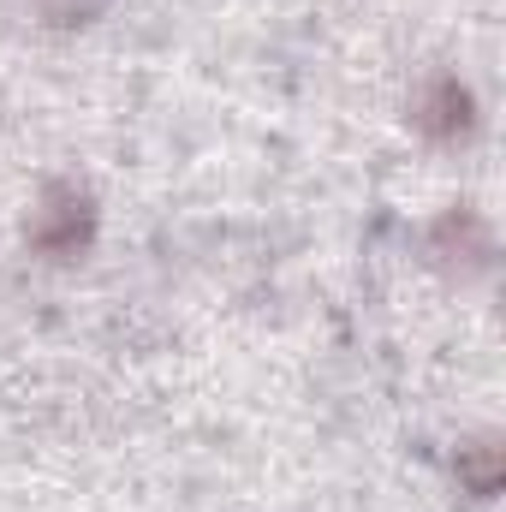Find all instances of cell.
Instances as JSON below:
<instances>
[{
	"label": "cell",
	"mask_w": 506,
	"mask_h": 512,
	"mask_svg": "<svg viewBox=\"0 0 506 512\" xmlns=\"http://www.w3.org/2000/svg\"><path fill=\"white\" fill-rule=\"evenodd\" d=\"M96 197L72 179H48L30 203V221H24V239L30 251L48 256V262H78V256L96 245Z\"/></svg>",
	"instance_id": "1"
},
{
	"label": "cell",
	"mask_w": 506,
	"mask_h": 512,
	"mask_svg": "<svg viewBox=\"0 0 506 512\" xmlns=\"http://www.w3.org/2000/svg\"><path fill=\"white\" fill-rule=\"evenodd\" d=\"M411 131L423 143H465L477 131V96L459 72H429L411 96Z\"/></svg>",
	"instance_id": "2"
},
{
	"label": "cell",
	"mask_w": 506,
	"mask_h": 512,
	"mask_svg": "<svg viewBox=\"0 0 506 512\" xmlns=\"http://www.w3.org/2000/svg\"><path fill=\"white\" fill-rule=\"evenodd\" d=\"M423 251H429L435 268H447V274L471 280V274H489V262H495V233H489V221H483L477 209L453 203V209H441V215L429 221Z\"/></svg>",
	"instance_id": "3"
},
{
	"label": "cell",
	"mask_w": 506,
	"mask_h": 512,
	"mask_svg": "<svg viewBox=\"0 0 506 512\" xmlns=\"http://www.w3.org/2000/svg\"><path fill=\"white\" fill-rule=\"evenodd\" d=\"M453 477H459V489H465L471 501H495V495H501V477H506L501 441H471V447H459Z\"/></svg>",
	"instance_id": "4"
},
{
	"label": "cell",
	"mask_w": 506,
	"mask_h": 512,
	"mask_svg": "<svg viewBox=\"0 0 506 512\" xmlns=\"http://www.w3.org/2000/svg\"><path fill=\"white\" fill-rule=\"evenodd\" d=\"M36 12H42V24H60V30H72V24H90L108 0H30Z\"/></svg>",
	"instance_id": "5"
}]
</instances>
